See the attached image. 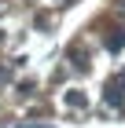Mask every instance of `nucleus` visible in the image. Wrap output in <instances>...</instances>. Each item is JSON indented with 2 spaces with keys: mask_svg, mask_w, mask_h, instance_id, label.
<instances>
[{
  "mask_svg": "<svg viewBox=\"0 0 125 128\" xmlns=\"http://www.w3.org/2000/svg\"><path fill=\"white\" fill-rule=\"evenodd\" d=\"M103 99L110 102V106H125V73L110 77V84L103 88Z\"/></svg>",
  "mask_w": 125,
  "mask_h": 128,
  "instance_id": "f257e3e1",
  "label": "nucleus"
},
{
  "mask_svg": "<svg viewBox=\"0 0 125 128\" xmlns=\"http://www.w3.org/2000/svg\"><path fill=\"white\" fill-rule=\"evenodd\" d=\"M63 99H66V106H70V110H85V106H88V95H85V92H77V88L66 92Z\"/></svg>",
  "mask_w": 125,
  "mask_h": 128,
  "instance_id": "f03ea898",
  "label": "nucleus"
},
{
  "mask_svg": "<svg viewBox=\"0 0 125 128\" xmlns=\"http://www.w3.org/2000/svg\"><path fill=\"white\" fill-rule=\"evenodd\" d=\"M125 48V30H110V37H107V51H121Z\"/></svg>",
  "mask_w": 125,
  "mask_h": 128,
  "instance_id": "7ed1b4c3",
  "label": "nucleus"
}]
</instances>
